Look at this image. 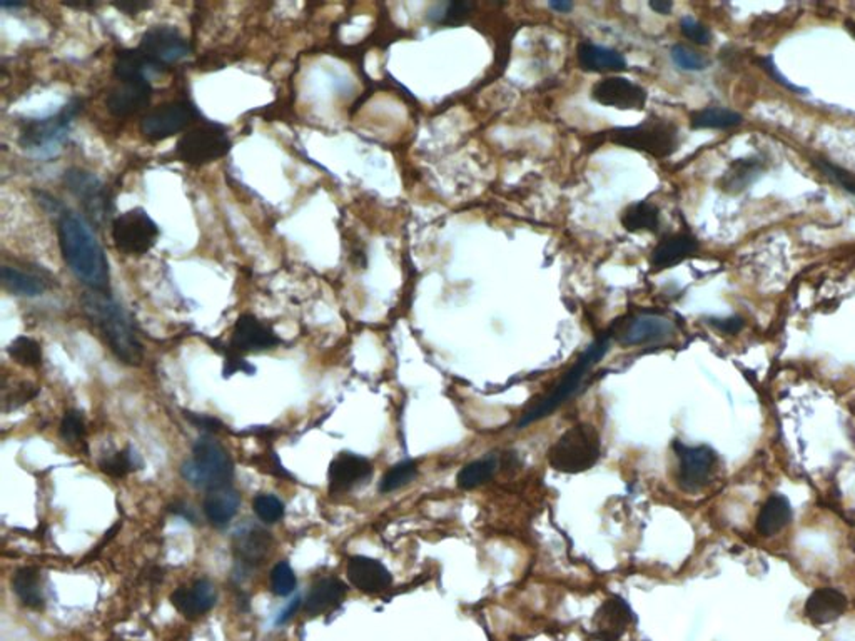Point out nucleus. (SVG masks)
I'll return each instance as SVG.
<instances>
[{"instance_id":"obj_1","label":"nucleus","mask_w":855,"mask_h":641,"mask_svg":"<svg viewBox=\"0 0 855 641\" xmlns=\"http://www.w3.org/2000/svg\"><path fill=\"white\" fill-rule=\"evenodd\" d=\"M57 236L69 270L89 291L109 293V262L89 223L79 214L62 211L57 217Z\"/></svg>"},{"instance_id":"obj_2","label":"nucleus","mask_w":855,"mask_h":641,"mask_svg":"<svg viewBox=\"0 0 855 641\" xmlns=\"http://www.w3.org/2000/svg\"><path fill=\"white\" fill-rule=\"evenodd\" d=\"M82 311L99 338L111 349L117 360L129 366H139L144 358L142 344L124 309L109 293L87 291L82 294Z\"/></svg>"},{"instance_id":"obj_3","label":"nucleus","mask_w":855,"mask_h":641,"mask_svg":"<svg viewBox=\"0 0 855 641\" xmlns=\"http://www.w3.org/2000/svg\"><path fill=\"white\" fill-rule=\"evenodd\" d=\"M608 141L617 146L645 152L655 159H665L678 149L680 134L676 123L650 115L641 124L610 131Z\"/></svg>"},{"instance_id":"obj_4","label":"nucleus","mask_w":855,"mask_h":641,"mask_svg":"<svg viewBox=\"0 0 855 641\" xmlns=\"http://www.w3.org/2000/svg\"><path fill=\"white\" fill-rule=\"evenodd\" d=\"M602 453V441L592 425L580 423L565 431L548 451V462L553 470L576 474L595 466Z\"/></svg>"},{"instance_id":"obj_5","label":"nucleus","mask_w":855,"mask_h":641,"mask_svg":"<svg viewBox=\"0 0 855 641\" xmlns=\"http://www.w3.org/2000/svg\"><path fill=\"white\" fill-rule=\"evenodd\" d=\"M180 472L188 483L213 491L229 486L234 466L229 453L217 441L204 436L194 444L192 460L184 462Z\"/></svg>"},{"instance_id":"obj_6","label":"nucleus","mask_w":855,"mask_h":641,"mask_svg":"<svg viewBox=\"0 0 855 641\" xmlns=\"http://www.w3.org/2000/svg\"><path fill=\"white\" fill-rule=\"evenodd\" d=\"M229 151L231 139L225 125L203 121L191 125L180 135L176 146V156L188 166L201 168L225 158Z\"/></svg>"},{"instance_id":"obj_7","label":"nucleus","mask_w":855,"mask_h":641,"mask_svg":"<svg viewBox=\"0 0 855 641\" xmlns=\"http://www.w3.org/2000/svg\"><path fill=\"white\" fill-rule=\"evenodd\" d=\"M608 346H610V341L605 338L600 339L592 348L586 349L585 354L578 360V362L575 364L570 371L563 376L562 381L555 386L552 393L548 394L545 399H541L538 405L533 406L529 413H525V417H521V421H519V427L527 426L533 421H538L541 417H548L558 406H562L568 398H572L576 393L578 386L584 381L586 372L590 371V368L593 364H597L598 360L603 358V354L608 351Z\"/></svg>"},{"instance_id":"obj_8","label":"nucleus","mask_w":855,"mask_h":641,"mask_svg":"<svg viewBox=\"0 0 855 641\" xmlns=\"http://www.w3.org/2000/svg\"><path fill=\"white\" fill-rule=\"evenodd\" d=\"M80 102L68 104L60 113L44 119H25L21 124L19 144L39 154H52L68 137L74 117L79 114Z\"/></svg>"},{"instance_id":"obj_9","label":"nucleus","mask_w":855,"mask_h":641,"mask_svg":"<svg viewBox=\"0 0 855 641\" xmlns=\"http://www.w3.org/2000/svg\"><path fill=\"white\" fill-rule=\"evenodd\" d=\"M111 236L119 252L125 256H142L156 246L159 227L142 207H134L114 219Z\"/></svg>"},{"instance_id":"obj_10","label":"nucleus","mask_w":855,"mask_h":641,"mask_svg":"<svg viewBox=\"0 0 855 641\" xmlns=\"http://www.w3.org/2000/svg\"><path fill=\"white\" fill-rule=\"evenodd\" d=\"M64 182L70 194L79 201L92 224L102 225L111 219L113 197L97 176L89 170L72 168L66 170Z\"/></svg>"},{"instance_id":"obj_11","label":"nucleus","mask_w":855,"mask_h":641,"mask_svg":"<svg viewBox=\"0 0 855 641\" xmlns=\"http://www.w3.org/2000/svg\"><path fill=\"white\" fill-rule=\"evenodd\" d=\"M137 50L146 59L149 68L161 70L189 56L191 45L176 27L156 25L142 34Z\"/></svg>"},{"instance_id":"obj_12","label":"nucleus","mask_w":855,"mask_h":641,"mask_svg":"<svg viewBox=\"0 0 855 641\" xmlns=\"http://www.w3.org/2000/svg\"><path fill=\"white\" fill-rule=\"evenodd\" d=\"M199 117L191 102L172 101L149 111L141 121V134L147 141H166L172 135L184 134L189 125Z\"/></svg>"},{"instance_id":"obj_13","label":"nucleus","mask_w":855,"mask_h":641,"mask_svg":"<svg viewBox=\"0 0 855 641\" xmlns=\"http://www.w3.org/2000/svg\"><path fill=\"white\" fill-rule=\"evenodd\" d=\"M674 450L678 458L676 483L685 493H698L710 483L715 466L717 454L709 446H685L676 441Z\"/></svg>"},{"instance_id":"obj_14","label":"nucleus","mask_w":855,"mask_h":641,"mask_svg":"<svg viewBox=\"0 0 855 641\" xmlns=\"http://www.w3.org/2000/svg\"><path fill=\"white\" fill-rule=\"evenodd\" d=\"M592 97L602 105L623 111H641L647 104L645 89L625 78H605L598 80L592 87Z\"/></svg>"},{"instance_id":"obj_15","label":"nucleus","mask_w":855,"mask_h":641,"mask_svg":"<svg viewBox=\"0 0 855 641\" xmlns=\"http://www.w3.org/2000/svg\"><path fill=\"white\" fill-rule=\"evenodd\" d=\"M278 344H281V339L276 336L270 325L262 323L256 316L243 315L236 321L227 351L243 356L246 353L276 348Z\"/></svg>"},{"instance_id":"obj_16","label":"nucleus","mask_w":855,"mask_h":641,"mask_svg":"<svg viewBox=\"0 0 855 641\" xmlns=\"http://www.w3.org/2000/svg\"><path fill=\"white\" fill-rule=\"evenodd\" d=\"M676 326L670 319L657 315L633 317L619 331V341L623 346H643L653 343H667L676 336Z\"/></svg>"},{"instance_id":"obj_17","label":"nucleus","mask_w":855,"mask_h":641,"mask_svg":"<svg viewBox=\"0 0 855 641\" xmlns=\"http://www.w3.org/2000/svg\"><path fill=\"white\" fill-rule=\"evenodd\" d=\"M152 97V86L147 78L119 80L106 99L107 111L115 117H129L146 107Z\"/></svg>"},{"instance_id":"obj_18","label":"nucleus","mask_w":855,"mask_h":641,"mask_svg":"<svg viewBox=\"0 0 855 641\" xmlns=\"http://www.w3.org/2000/svg\"><path fill=\"white\" fill-rule=\"evenodd\" d=\"M633 623L631 609L625 600L607 598L593 617L595 636L603 641H619Z\"/></svg>"},{"instance_id":"obj_19","label":"nucleus","mask_w":855,"mask_h":641,"mask_svg":"<svg viewBox=\"0 0 855 641\" xmlns=\"http://www.w3.org/2000/svg\"><path fill=\"white\" fill-rule=\"evenodd\" d=\"M372 462L366 458L353 454V453H341L329 466V472H327L329 491L336 495L346 493L354 486L366 481L372 476Z\"/></svg>"},{"instance_id":"obj_20","label":"nucleus","mask_w":855,"mask_h":641,"mask_svg":"<svg viewBox=\"0 0 855 641\" xmlns=\"http://www.w3.org/2000/svg\"><path fill=\"white\" fill-rule=\"evenodd\" d=\"M346 573L349 583L368 595L382 593L393 581L391 573L386 570L383 563L368 556H353L348 562Z\"/></svg>"},{"instance_id":"obj_21","label":"nucleus","mask_w":855,"mask_h":641,"mask_svg":"<svg viewBox=\"0 0 855 641\" xmlns=\"http://www.w3.org/2000/svg\"><path fill=\"white\" fill-rule=\"evenodd\" d=\"M217 600L216 586L207 580H199L191 586H180L172 595L170 601L178 608L180 615L194 619L211 611Z\"/></svg>"},{"instance_id":"obj_22","label":"nucleus","mask_w":855,"mask_h":641,"mask_svg":"<svg viewBox=\"0 0 855 641\" xmlns=\"http://www.w3.org/2000/svg\"><path fill=\"white\" fill-rule=\"evenodd\" d=\"M847 609V598L835 588H819L805 603V617L814 625H829L841 618Z\"/></svg>"},{"instance_id":"obj_23","label":"nucleus","mask_w":855,"mask_h":641,"mask_svg":"<svg viewBox=\"0 0 855 641\" xmlns=\"http://www.w3.org/2000/svg\"><path fill=\"white\" fill-rule=\"evenodd\" d=\"M698 251V241L692 234H674L665 237L653 249L650 262L655 270H670Z\"/></svg>"},{"instance_id":"obj_24","label":"nucleus","mask_w":855,"mask_h":641,"mask_svg":"<svg viewBox=\"0 0 855 641\" xmlns=\"http://www.w3.org/2000/svg\"><path fill=\"white\" fill-rule=\"evenodd\" d=\"M346 597V585L338 578H325L317 581L304 601V611L311 617L325 615L338 608Z\"/></svg>"},{"instance_id":"obj_25","label":"nucleus","mask_w":855,"mask_h":641,"mask_svg":"<svg viewBox=\"0 0 855 641\" xmlns=\"http://www.w3.org/2000/svg\"><path fill=\"white\" fill-rule=\"evenodd\" d=\"M578 64L586 72H620L627 69L625 57L615 49H608L602 45H578Z\"/></svg>"},{"instance_id":"obj_26","label":"nucleus","mask_w":855,"mask_h":641,"mask_svg":"<svg viewBox=\"0 0 855 641\" xmlns=\"http://www.w3.org/2000/svg\"><path fill=\"white\" fill-rule=\"evenodd\" d=\"M792 519V507L787 498L782 495H772L757 517V533L764 538H772L787 527Z\"/></svg>"},{"instance_id":"obj_27","label":"nucleus","mask_w":855,"mask_h":641,"mask_svg":"<svg viewBox=\"0 0 855 641\" xmlns=\"http://www.w3.org/2000/svg\"><path fill=\"white\" fill-rule=\"evenodd\" d=\"M239 503H241V498L237 495L236 490H233L231 486L213 490V491H207V496L204 499V515L214 527L221 528L236 517Z\"/></svg>"},{"instance_id":"obj_28","label":"nucleus","mask_w":855,"mask_h":641,"mask_svg":"<svg viewBox=\"0 0 855 641\" xmlns=\"http://www.w3.org/2000/svg\"><path fill=\"white\" fill-rule=\"evenodd\" d=\"M762 162L760 159H737L731 162L729 170L719 180V186L723 192L740 194L747 188H750L755 180L762 176Z\"/></svg>"},{"instance_id":"obj_29","label":"nucleus","mask_w":855,"mask_h":641,"mask_svg":"<svg viewBox=\"0 0 855 641\" xmlns=\"http://www.w3.org/2000/svg\"><path fill=\"white\" fill-rule=\"evenodd\" d=\"M620 221L629 233H657L660 227V211L655 204L640 201L629 206L621 214Z\"/></svg>"},{"instance_id":"obj_30","label":"nucleus","mask_w":855,"mask_h":641,"mask_svg":"<svg viewBox=\"0 0 855 641\" xmlns=\"http://www.w3.org/2000/svg\"><path fill=\"white\" fill-rule=\"evenodd\" d=\"M271 543L272 540H271L270 533L259 528L249 529L237 536L236 546H234L237 558L249 566L259 564L270 553Z\"/></svg>"},{"instance_id":"obj_31","label":"nucleus","mask_w":855,"mask_h":641,"mask_svg":"<svg viewBox=\"0 0 855 641\" xmlns=\"http://www.w3.org/2000/svg\"><path fill=\"white\" fill-rule=\"evenodd\" d=\"M0 276H2L4 288L9 293L15 294V296L37 298V296L44 293L45 288H47L44 279L41 276L17 270V268H12V266H4Z\"/></svg>"},{"instance_id":"obj_32","label":"nucleus","mask_w":855,"mask_h":641,"mask_svg":"<svg viewBox=\"0 0 855 641\" xmlns=\"http://www.w3.org/2000/svg\"><path fill=\"white\" fill-rule=\"evenodd\" d=\"M12 590L25 607L42 608L44 595L41 588V576L34 568H23L12 578Z\"/></svg>"},{"instance_id":"obj_33","label":"nucleus","mask_w":855,"mask_h":641,"mask_svg":"<svg viewBox=\"0 0 855 641\" xmlns=\"http://www.w3.org/2000/svg\"><path fill=\"white\" fill-rule=\"evenodd\" d=\"M742 123L740 114L723 107H707L690 115L692 129H731Z\"/></svg>"},{"instance_id":"obj_34","label":"nucleus","mask_w":855,"mask_h":641,"mask_svg":"<svg viewBox=\"0 0 855 641\" xmlns=\"http://www.w3.org/2000/svg\"><path fill=\"white\" fill-rule=\"evenodd\" d=\"M495 470L496 462L493 458L476 460V462L466 464L462 472H458L456 481L463 490H473V488H478L486 481H490L495 474Z\"/></svg>"},{"instance_id":"obj_35","label":"nucleus","mask_w":855,"mask_h":641,"mask_svg":"<svg viewBox=\"0 0 855 641\" xmlns=\"http://www.w3.org/2000/svg\"><path fill=\"white\" fill-rule=\"evenodd\" d=\"M7 353L12 360L23 368H37L42 364V349L41 344L32 338L21 336L14 339L11 346L7 348Z\"/></svg>"},{"instance_id":"obj_36","label":"nucleus","mask_w":855,"mask_h":641,"mask_svg":"<svg viewBox=\"0 0 855 641\" xmlns=\"http://www.w3.org/2000/svg\"><path fill=\"white\" fill-rule=\"evenodd\" d=\"M418 474V466L417 462H411V460H406V462H398L396 466H393L390 472H386L380 483V491L382 493H391V491H396L400 488H403L406 484L411 483Z\"/></svg>"},{"instance_id":"obj_37","label":"nucleus","mask_w":855,"mask_h":641,"mask_svg":"<svg viewBox=\"0 0 855 641\" xmlns=\"http://www.w3.org/2000/svg\"><path fill=\"white\" fill-rule=\"evenodd\" d=\"M670 54H672V60L676 62V68H680L682 70L697 72V70H703L709 66V60L705 57L698 54L697 50L686 47V45H674Z\"/></svg>"},{"instance_id":"obj_38","label":"nucleus","mask_w":855,"mask_h":641,"mask_svg":"<svg viewBox=\"0 0 855 641\" xmlns=\"http://www.w3.org/2000/svg\"><path fill=\"white\" fill-rule=\"evenodd\" d=\"M296 574L290 563H278L271 573V588L278 597L291 595L296 588Z\"/></svg>"},{"instance_id":"obj_39","label":"nucleus","mask_w":855,"mask_h":641,"mask_svg":"<svg viewBox=\"0 0 855 641\" xmlns=\"http://www.w3.org/2000/svg\"><path fill=\"white\" fill-rule=\"evenodd\" d=\"M253 508H254V513L258 515L259 519L268 523V525L280 521L282 515H284V505H282L281 499L272 495L256 496Z\"/></svg>"},{"instance_id":"obj_40","label":"nucleus","mask_w":855,"mask_h":641,"mask_svg":"<svg viewBox=\"0 0 855 641\" xmlns=\"http://www.w3.org/2000/svg\"><path fill=\"white\" fill-rule=\"evenodd\" d=\"M134 456L129 451L115 453L114 456L101 462L102 472L113 478H123L131 470H134Z\"/></svg>"},{"instance_id":"obj_41","label":"nucleus","mask_w":855,"mask_h":641,"mask_svg":"<svg viewBox=\"0 0 855 641\" xmlns=\"http://www.w3.org/2000/svg\"><path fill=\"white\" fill-rule=\"evenodd\" d=\"M86 435L84 417L78 411H68L60 423V436L64 441L76 443Z\"/></svg>"},{"instance_id":"obj_42","label":"nucleus","mask_w":855,"mask_h":641,"mask_svg":"<svg viewBox=\"0 0 855 641\" xmlns=\"http://www.w3.org/2000/svg\"><path fill=\"white\" fill-rule=\"evenodd\" d=\"M680 31L688 41H692L695 44L709 45L712 42V32H710L709 27H705L703 23H698L692 17H684L680 21Z\"/></svg>"},{"instance_id":"obj_43","label":"nucleus","mask_w":855,"mask_h":641,"mask_svg":"<svg viewBox=\"0 0 855 641\" xmlns=\"http://www.w3.org/2000/svg\"><path fill=\"white\" fill-rule=\"evenodd\" d=\"M472 4L468 2H453V4H448L446 9L439 14L437 17V23H448V25H458V23H463L470 12H472Z\"/></svg>"},{"instance_id":"obj_44","label":"nucleus","mask_w":855,"mask_h":641,"mask_svg":"<svg viewBox=\"0 0 855 641\" xmlns=\"http://www.w3.org/2000/svg\"><path fill=\"white\" fill-rule=\"evenodd\" d=\"M817 164L831 179L835 180L837 184H841L844 188L845 191L855 196V174L847 172L839 166H833L832 162H829V160H819Z\"/></svg>"},{"instance_id":"obj_45","label":"nucleus","mask_w":855,"mask_h":641,"mask_svg":"<svg viewBox=\"0 0 855 641\" xmlns=\"http://www.w3.org/2000/svg\"><path fill=\"white\" fill-rule=\"evenodd\" d=\"M244 371L251 374V372L256 371L248 361L243 360L241 354H236L233 351H225V378H229L233 376L234 372Z\"/></svg>"},{"instance_id":"obj_46","label":"nucleus","mask_w":855,"mask_h":641,"mask_svg":"<svg viewBox=\"0 0 855 641\" xmlns=\"http://www.w3.org/2000/svg\"><path fill=\"white\" fill-rule=\"evenodd\" d=\"M712 326L715 327L717 331H721L723 334H737L742 331L743 326H745V321L742 317L739 316H733V317H723V319H717V317H712L709 321Z\"/></svg>"},{"instance_id":"obj_47","label":"nucleus","mask_w":855,"mask_h":641,"mask_svg":"<svg viewBox=\"0 0 855 641\" xmlns=\"http://www.w3.org/2000/svg\"><path fill=\"white\" fill-rule=\"evenodd\" d=\"M186 415V419L192 423L194 426L199 427V429H204V431H209V433H217L223 429V423L219 419H216L213 417H206V415H198V413H184Z\"/></svg>"},{"instance_id":"obj_48","label":"nucleus","mask_w":855,"mask_h":641,"mask_svg":"<svg viewBox=\"0 0 855 641\" xmlns=\"http://www.w3.org/2000/svg\"><path fill=\"white\" fill-rule=\"evenodd\" d=\"M760 66L766 69L767 72H768V74H770V76H772V78H774V79H776L777 82L780 84V86H784L786 89L795 90V92H802V90H804V89H800V87H797V86H794L792 82H788V80L786 79V78H784V76H782V74H780L778 70H777V66L776 64H774V60H772V57H766V59H760Z\"/></svg>"},{"instance_id":"obj_49","label":"nucleus","mask_w":855,"mask_h":641,"mask_svg":"<svg viewBox=\"0 0 855 641\" xmlns=\"http://www.w3.org/2000/svg\"><path fill=\"white\" fill-rule=\"evenodd\" d=\"M114 7L121 12H125L127 15H137L139 12L149 9L151 4H147V2H121V4H114Z\"/></svg>"},{"instance_id":"obj_50","label":"nucleus","mask_w":855,"mask_h":641,"mask_svg":"<svg viewBox=\"0 0 855 641\" xmlns=\"http://www.w3.org/2000/svg\"><path fill=\"white\" fill-rule=\"evenodd\" d=\"M648 5H650L652 11L657 12V14H664V15L670 14L672 9H674V4H672V2H665V0H652Z\"/></svg>"},{"instance_id":"obj_51","label":"nucleus","mask_w":855,"mask_h":641,"mask_svg":"<svg viewBox=\"0 0 855 641\" xmlns=\"http://www.w3.org/2000/svg\"><path fill=\"white\" fill-rule=\"evenodd\" d=\"M299 605H301V600H299V598H296V600H294L293 603H291V605H290V607L286 608V609H284V611H282L281 617H280V618H278V625H282V623H286V621H288V619L291 618V617H293L294 613H296V611H298V608H299Z\"/></svg>"},{"instance_id":"obj_52","label":"nucleus","mask_w":855,"mask_h":641,"mask_svg":"<svg viewBox=\"0 0 855 641\" xmlns=\"http://www.w3.org/2000/svg\"><path fill=\"white\" fill-rule=\"evenodd\" d=\"M548 5H550V9L556 12H570L574 9V2H568V0H565V2L555 0V2H550Z\"/></svg>"}]
</instances>
